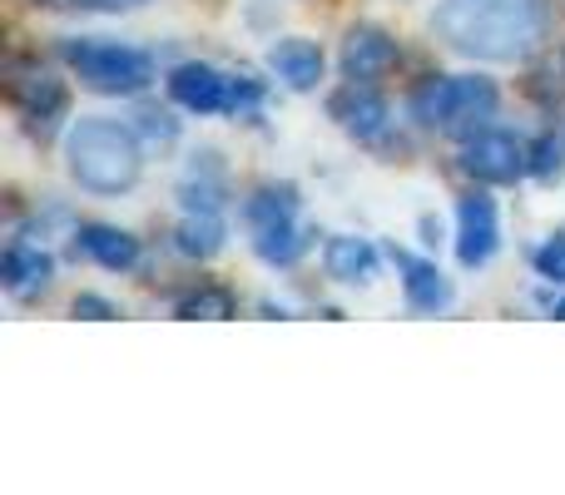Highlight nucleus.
Returning <instances> with one entry per match:
<instances>
[{
    "label": "nucleus",
    "instance_id": "1",
    "mask_svg": "<svg viewBox=\"0 0 565 495\" xmlns=\"http://www.w3.org/2000/svg\"><path fill=\"white\" fill-rule=\"evenodd\" d=\"M437 30L461 55L526 60L546 30V10L541 0H441Z\"/></svg>",
    "mask_w": 565,
    "mask_h": 495
},
{
    "label": "nucleus",
    "instance_id": "2",
    "mask_svg": "<svg viewBox=\"0 0 565 495\" xmlns=\"http://www.w3.org/2000/svg\"><path fill=\"white\" fill-rule=\"evenodd\" d=\"M65 159L75 184H85L89 194H125L139 179L135 129L115 125V119H79L65 139Z\"/></svg>",
    "mask_w": 565,
    "mask_h": 495
},
{
    "label": "nucleus",
    "instance_id": "3",
    "mask_svg": "<svg viewBox=\"0 0 565 495\" xmlns=\"http://www.w3.org/2000/svg\"><path fill=\"white\" fill-rule=\"evenodd\" d=\"M417 119L427 129H447V134H471L477 125H487L497 115V85L481 75H447L427 79L417 89Z\"/></svg>",
    "mask_w": 565,
    "mask_h": 495
},
{
    "label": "nucleus",
    "instance_id": "4",
    "mask_svg": "<svg viewBox=\"0 0 565 495\" xmlns=\"http://www.w3.org/2000/svg\"><path fill=\"white\" fill-rule=\"evenodd\" d=\"M65 60L79 75V85L95 95H139L154 79V60L145 50L115 45V40H70Z\"/></svg>",
    "mask_w": 565,
    "mask_h": 495
},
{
    "label": "nucleus",
    "instance_id": "5",
    "mask_svg": "<svg viewBox=\"0 0 565 495\" xmlns=\"http://www.w3.org/2000/svg\"><path fill=\"white\" fill-rule=\"evenodd\" d=\"M169 95L184 109H194V115H248V109H258L264 89L254 79L218 75L214 65H179L169 75Z\"/></svg>",
    "mask_w": 565,
    "mask_h": 495
},
{
    "label": "nucleus",
    "instance_id": "6",
    "mask_svg": "<svg viewBox=\"0 0 565 495\" xmlns=\"http://www.w3.org/2000/svg\"><path fill=\"white\" fill-rule=\"evenodd\" d=\"M244 214H248V234H254V252L264 262H292L302 252L298 198H292V189H258Z\"/></svg>",
    "mask_w": 565,
    "mask_h": 495
},
{
    "label": "nucleus",
    "instance_id": "7",
    "mask_svg": "<svg viewBox=\"0 0 565 495\" xmlns=\"http://www.w3.org/2000/svg\"><path fill=\"white\" fill-rule=\"evenodd\" d=\"M461 164H467V174L481 179V184H516V179L531 169L526 149H521L511 134H501V129L471 134L467 149H461Z\"/></svg>",
    "mask_w": 565,
    "mask_h": 495
},
{
    "label": "nucleus",
    "instance_id": "8",
    "mask_svg": "<svg viewBox=\"0 0 565 495\" xmlns=\"http://www.w3.org/2000/svg\"><path fill=\"white\" fill-rule=\"evenodd\" d=\"M501 244V224H497V204L491 194H467L457 204V252L467 268L491 262V252Z\"/></svg>",
    "mask_w": 565,
    "mask_h": 495
},
{
    "label": "nucleus",
    "instance_id": "9",
    "mask_svg": "<svg viewBox=\"0 0 565 495\" xmlns=\"http://www.w3.org/2000/svg\"><path fill=\"white\" fill-rule=\"evenodd\" d=\"M6 89L30 125H50L55 115H65V85H60L45 65H10Z\"/></svg>",
    "mask_w": 565,
    "mask_h": 495
},
{
    "label": "nucleus",
    "instance_id": "10",
    "mask_svg": "<svg viewBox=\"0 0 565 495\" xmlns=\"http://www.w3.org/2000/svg\"><path fill=\"white\" fill-rule=\"evenodd\" d=\"M328 109H332V119H338L352 139H362V144H367V139H377L382 129H387V99H382L367 79H348V85L332 95Z\"/></svg>",
    "mask_w": 565,
    "mask_h": 495
},
{
    "label": "nucleus",
    "instance_id": "11",
    "mask_svg": "<svg viewBox=\"0 0 565 495\" xmlns=\"http://www.w3.org/2000/svg\"><path fill=\"white\" fill-rule=\"evenodd\" d=\"M397 65V45H392V35H382L377 25H358L348 40H342V69H348V79H382L387 69Z\"/></svg>",
    "mask_w": 565,
    "mask_h": 495
},
{
    "label": "nucleus",
    "instance_id": "12",
    "mask_svg": "<svg viewBox=\"0 0 565 495\" xmlns=\"http://www.w3.org/2000/svg\"><path fill=\"white\" fill-rule=\"evenodd\" d=\"M0 278H6V292L20 302L40 298V292L50 288V278H55V262H50V252L30 248V244H10L6 248V262H0Z\"/></svg>",
    "mask_w": 565,
    "mask_h": 495
},
{
    "label": "nucleus",
    "instance_id": "13",
    "mask_svg": "<svg viewBox=\"0 0 565 495\" xmlns=\"http://www.w3.org/2000/svg\"><path fill=\"white\" fill-rule=\"evenodd\" d=\"M268 69L282 79L288 89H312L322 79V50L312 40H278L268 50Z\"/></svg>",
    "mask_w": 565,
    "mask_h": 495
},
{
    "label": "nucleus",
    "instance_id": "14",
    "mask_svg": "<svg viewBox=\"0 0 565 495\" xmlns=\"http://www.w3.org/2000/svg\"><path fill=\"white\" fill-rule=\"evenodd\" d=\"M392 262H397V272H402V288H407V302L417 312H441L451 302V288H447V278H441L431 262H422V258H412V252H392Z\"/></svg>",
    "mask_w": 565,
    "mask_h": 495
},
{
    "label": "nucleus",
    "instance_id": "15",
    "mask_svg": "<svg viewBox=\"0 0 565 495\" xmlns=\"http://www.w3.org/2000/svg\"><path fill=\"white\" fill-rule=\"evenodd\" d=\"M322 268L338 282H372L377 278V248H372L367 238H328Z\"/></svg>",
    "mask_w": 565,
    "mask_h": 495
},
{
    "label": "nucleus",
    "instance_id": "16",
    "mask_svg": "<svg viewBox=\"0 0 565 495\" xmlns=\"http://www.w3.org/2000/svg\"><path fill=\"white\" fill-rule=\"evenodd\" d=\"M75 238H79V248H85V258H95L99 268H115V272H125V268H135V262H139V244L125 234V228H109V224H85Z\"/></svg>",
    "mask_w": 565,
    "mask_h": 495
},
{
    "label": "nucleus",
    "instance_id": "17",
    "mask_svg": "<svg viewBox=\"0 0 565 495\" xmlns=\"http://www.w3.org/2000/svg\"><path fill=\"white\" fill-rule=\"evenodd\" d=\"M179 318H234V292L204 282V288L179 298Z\"/></svg>",
    "mask_w": 565,
    "mask_h": 495
},
{
    "label": "nucleus",
    "instance_id": "18",
    "mask_svg": "<svg viewBox=\"0 0 565 495\" xmlns=\"http://www.w3.org/2000/svg\"><path fill=\"white\" fill-rule=\"evenodd\" d=\"M561 169H565L561 144H556V139H541V144L531 149V174H541V179H556Z\"/></svg>",
    "mask_w": 565,
    "mask_h": 495
},
{
    "label": "nucleus",
    "instance_id": "19",
    "mask_svg": "<svg viewBox=\"0 0 565 495\" xmlns=\"http://www.w3.org/2000/svg\"><path fill=\"white\" fill-rule=\"evenodd\" d=\"M536 272L541 278H551V282H565V234L551 238V244L536 252Z\"/></svg>",
    "mask_w": 565,
    "mask_h": 495
},
{
    "label": "nucleus",
    "instance_id": "20",
    "mask_svg": "<svg viewBox=\"0 0 565 495\" xmlns=\"http://www.w3.org/2000/svg\"><path fill=\"white\" fill-rule=\"evenodd\" d=\"M139 129H145L149 144H169V139L179 134L174 119H169V115H154V109H145V115H139Z\"/></svg>",
    "mask_w": 565,
    "mask_h": 495
},
{
    "label": "nucleus",
    "instance_id": "21",
    "mask_svg": "<svg viewBox=\"0 0 565 495\" xmlns=\"http://www.w3.org/2000/svg\"><path fill=\"white\" fill-rule=\"evenodd\" d=\"M75 318H119V312L105 298H75Z\"/></svg>",
    "mask_w": 565,
    "mask_h": 495
},
{
    "label": "nucleus",
    "instance_id": "22",
    "mask_svg": "<svg viewBox=\"0 0 565 495\" xmlns=\"http://www.w3.org/2000/svg\"><path fill=\"white\" fill-rule=\"evenodd\" d=\"M70 6H89V10H119V6H129V0H70Z\"/></svg>",
    "mask_w": 565,
    "mask_h": 495
},
{
    "label": "nucleus",
    "instance_id": "23",
    "mask_svg": "<svg viewBox=\"0 0 565 495\" xmlns=\"http://www.w3.org/2000/svg\"><path fill=\"white\" fill-rule=\"evenodd\" d=\"M556 318H565V302H556Z\"/></svg>",
    "mask_w": 565,
    "mask_h": 495
}]
</instances>
